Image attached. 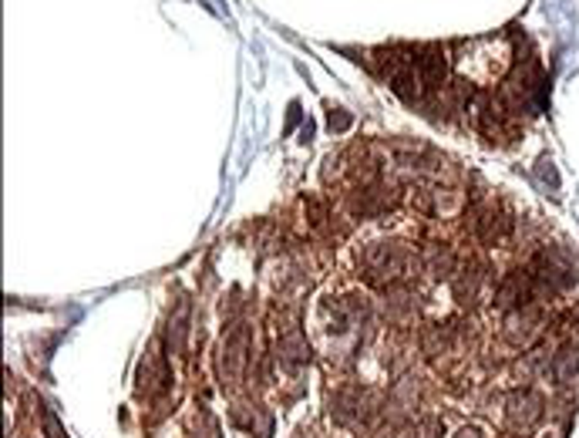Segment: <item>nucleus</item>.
<instances>
[{"instance_id":"f257e3e1","label":"nucleus","mask_w":579,"mask_h":438,"mask_svg":"<svg viewBox=\"0 0 579 438\" xmlns=\"http://www.w3.org/2000/svg\"><path fill=\"white\" fill-rule=\"evenodd\" d=\"M408 274V250L401 243H370L364 250V276L377 287H394Z\"/></svg>"},{"instance_id":"f03ea898","label":"nucleus","mask_w":579,"mask_h":438,"mask_svg":"<svg viewBox=\"0 0 579 438\" xmlns=\"http://www.w3.org/2000/svg\"><path fill=\"white\" fill-rule=\"evenodd\" d=\"M543 324H546V317H543L539 304H526V307L509 310V317H505V341L512 347H529L532 341H539Z\"/></svg>"},{"instance_id":"7ed1b4c3","label":"nucleus","mask_w":579,"mask_h":438,"mask_svg":"<svg viewBox=\"0 0 579 438\" xmlns=\"http://www.w3.org/2000/svg\"><path fill=\"white\" fill-rule=\"evenodd\" d=\"M543 411H546V402H543L539 391L522 388L505 398V418H509V428H515V432H529L532 425L543 418Z\"/></svg>"},{"instance_id":"20e7f679","label":"nucleus","mask_w":579,"mask_h":438,"mask_svg":"<svg viewBox=\"0 0 579 438\" xmlns=\"http://www.w3.org/2000/svg\"><path fill=\"white\" fill-rule=\"evenodd\" d=\"M475 236L482 240V243L496 246L502 243L505 236H509V229H512V216L505 210H499V206H485V210L475 212Z\"/></svg>"},{"instance_id":"39448f33","label":"nucleus","mask_w":579,"mask_h":438,"mask_svg":"<svg viewBox=\"0 0 579 438\" xmlns=\"http://www.w3.org/2000/svg\"><path fill=\"white\" fill-rule=\"evenodd\" d=\"M415 65H418V75L424 88H445V75H448V65H445V51L441 48H418L415 51Z\"/></svg>"},{"instance_id":"423d86ee","label":"nucleus","mask_w":579,"mask_h":438,"mask_svg":"<svg viewBox=\"0 0 579 438\" xmlns=\"http://www.w3.org/2000/svg\"><path fill=\"white\" fill-rule=\"evenodd\" d=\"M242 361H246V330L236 327L229 338L223 341V357H219V374L226 381H236L242 371Z\"/></svg>"},{"instance_id":"0eeeda50","label":"nucleus","mask_w":579,"mask_h":438,"mask_svg":"<svg viewBox=\"0 0 579 438\" xmlns=\"http://www.w3.org/2000/svg\"><path fill=\"white\" fill-rule=\"evenodd\" d=\"M549 371H552V378H556L559 385H573L579 378V344L566 341L563 347L552 354V361H549Z\"/></svg>"},{"instance_id":"6e6552de","label":"nucleus","mask_w":579,"mask_h":438,"mask_svg":"<svg viewBox=\"0 0 579 438\" xmlns=\"http://www.w3.org/2000/svg\"><path fill=\"white\" fill-rule=\"evenodd\" d=\"M482 280H485V267H479V263H465V267H458V274H455V280H451L455 297H458L462 304H468V300L479 293Z\"/></svg>"},{"instance_id":"1a4fd4ad","label":"nucleus","mask_w":579,"mask_h":438,"mask_svg":"<svg viewBox=\"0 0 579 438\" xmlns=\"http://www.w3.org/2000/svg\"><path fill=\"white\" fill-rule=\"evenodd\" d=\"M280 361H287L290 368H297V364L310 361V344L304 341V334H300L297 327L280 338Z\"/></svg>"},{"instance_id":"9d476101","label":"nucleus","mask_w":579,"mask_h":438,"mask_svg":"<svg viewBox=\"0 0 579 438\" xmlns=\"http://www.w3.org/2000/svg\"><path fill=\"white\" fill-rule=\"evenodd\" d=\"M189 300H178L176 314H172V321H169V344H172V351H182V341H186V330H189Z\"/></svg>"},{"instance_id":"9b49d317","label":"nucleus","mask_w":579,"mask_h":438,"mask_svg":"<svg viewBox=\"0 0 579 438\" xmlns=\"http://www.w3.org/2000/svg\"><path fill=\"white\" fill-rule=\"evenodd\" d=\"M411 310V297L404 291H387V300H385V314L391 321H401L404 314Z\"/></svg>"},{"instance_id":"f8f14e48","label":"nucleus","mask_w":579,"mask_h":438,"mask_svg":"<svg viewBox=\"0 0 579 438\" xmlns=\"http://www.w3.org/2000/svg\"><path fill=\"white\" fill-rule=\"evenodd\" d=\"M351 115L344 112V108H330V115H327V125H330V131H347L351 129Z\"/></svg>"},{"instance_id":"ddd939ff","label":"nucleus","mask_w":579,"mask_h":438,"mask_svg":"<svg viewBox=\"0 0 579 438\" xmlns=\"http://www.w3.org/2000/svg\"><path fill=\"white\" fill-rule=\"evenodd\" d=\"M539 179H543L546 186H552V189H559V179H556V169H552V163H549V159H543V163H539Z\"/></svg>"},{"instance_id":"4468645a","label":"nucleus","mask_w":579,"mask_h":438,"mask_svg":"<svg viewBox=\"0 0 579 438\" xmlns=\"http://www.w3.org/2000/svg\"><path fill=\"white\" fill-rule=\"evenodd\" d=\"M193 438H219V428H216V422H212V418H206V428H202V432H195Z\"/></svg>"},{"instance_id":"2eb2a0df","label":"nucleus","mask_w":579,"mask_h":438,"mask_svg":"<svg viewBox=\"0 0 579 438\" xmlns=\"http://www.w3.org/2000/svg\"><path fill=\"white\" fill-rule=\"evenodd\" d=\"M455 438H482V432H479V428H468V425H465V428H462Z\"/></svg>"}]
</instances>
